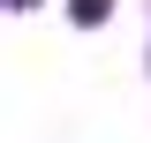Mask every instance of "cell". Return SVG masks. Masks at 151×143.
I'll return each instance as SVG.
<instances>
[{
  "mask_svg": "<svg viewBox=\"0 0 151 143\" xmlns=\"http://www.w3.org/2000/svg\"><path fill=\"white\" fill-rule=\"evenodd\" d=\"M76 15H83V23H98V15H106V0H76Z\"/></svg>",
  "mask_w": 151,
  "mask_h": 143,
  "instance_id": "6da1fadb",
  "label": "cell"
},
{
  "mask_svg": "<svg viewBox=\"0 0 151 143\" xmlns=\"http://www.w3.org/2000/svg\"><path fill=\"white\" fill-rule=\"evenodd\" d=\"M8 8H30V0H8Z\"/></svg>",
  "mask_w": 151,
  "mask_h": 143,
  "instance_id": "7a4b0ae2",
  "label": "cell"
}]
</instances>
